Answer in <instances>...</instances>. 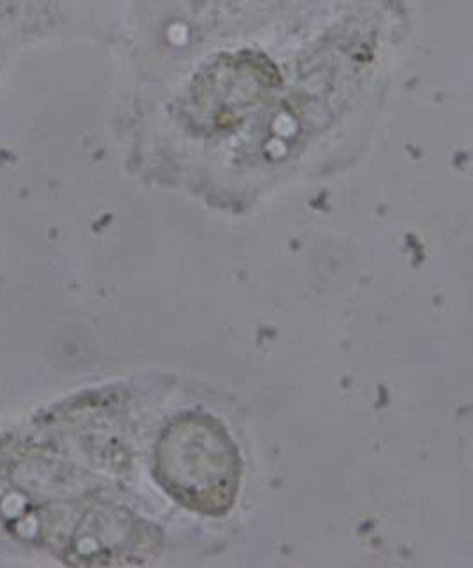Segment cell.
Instances as JSON below:
<instances>
[{"mask_svg":"<svg viewBox=\"0 0 473 568\" xmlns=\"http://www.w3.org/2000/svg\"><path fill=\"white\" fill-rule=\"evenodd\" d=\"M156 479L188 510L222 515L235 505L241 476L238 449L206 414H182L156 443Z\"/></svg>","mask_w":473,"mask_h":568,"instance_id":"1","label":"cell"}]
</instances>
